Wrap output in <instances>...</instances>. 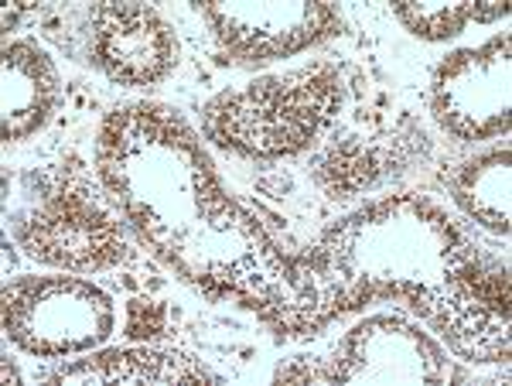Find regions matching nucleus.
Wrapping results in <instances>:
<instances>
[{"label":"nucleus","instance_id":"dca6fc26","mask_svg":"<svg viewBox=\"0 0 512 386\" xmlns=\"http://www.w3.org/2000/svg\"><path fill=\"white\" fill-rule=\"evenodd\" d=\"M509 4L506 0H475V21H495V18H506Z\"/></svg>","mask_w":512,"mask_h":386},{"label":"nucleus","instance_id":"423d86ee","mask_svg":"<svg viewBox=\"0 0 512 386\" xmlns=\"http://www.w3.org/2000/svg\"><path fill=\"white\" fill-rule=\"evenodd\" d=\"M461 359L506 363L509 359V274L468 260L417 308Z\"/></svg>","mask_w":512,"mask_h":386},{"label":"nucleus","instance_id":"f257e3e1","mask_svg":"<svg viewBox=\"0 0 512 386\" xmlns=\"http://www.w3.org/2000/svg\"><path fill=\"white\" fill-rule=\"evenodd\" d=\"M472 257L448 212L420 195H396L338 223L304 264L328 322L373 298H407L417 311Z\"/></svg>","mask_w":512,"mask_h":386},{"label":"nucleus","instance_id":"1a4fd4ad","mask_svg":"<svg viewBox=\"0 0 512 386\" xmlns=\"http://www.w3.org/2000/svg\"><path fill=\"white\" fill-rule=\"evenodd\" d=\"M89 55L110 79L151 86L175 69L178 41L154 7L106 0L89 11Z\"/></svg>","mask_w":512,"mask_h":386},{"label":"nucleus","instance_id":"ddd939ff","mask_svg":"<svg viewBox=\"0 0 512 386\" xmlns=\"http://www.w3.org/2000/svg\"><path fill=\"white\" fill-rule=\"evenodd\" d=\"M386 171V158L376 147H362V144H342V147H328L315 164V178L321 188L332 195H352L362 192L376 182Z\"/></svg>","mask_w":512,"mask_h":386},{"label":"nucleus","instance_id":"20e7f679","mask_svg":"<svg viewBox=\"0 0 512 386\" xmlns=\"http://www.w3.org/2000/svg\"><path fill=\"white\" fill-rule=\"evenodd\" d=\"M18 240L41 264L65 270H103L127 257L120 226L79 182L48 188L18 223Z\"/></svg>","mask_w":512,"mask_h":386},{"label":"nucleus","instance_id":"9d476101","mask_svg":"<svg viewBox=\"0 0 512 386\" xmlns=\"http://www.w3.org/2000/svg\"><path fill=\"white\" fill-rule=\"evenodd\" d=\"M0 137L18 144L31 137L48 120L59 100V76L55 65L35 41H7L0 55Z\"/></svg>","mask_w":512,"mask_h":386},{"label":"nucleus","instance_id":"39448f33","mask_svg":"<svg viewBox=\"0 0 512 386\" xmlns=\"http://www.w3.org/2000/svg\"><path fill=\"white\" fill-rule=\"evenodd\" d=\"M512 48L499 35L448 55L434 72V113L444 130L465 141L506 134L512 120Z\"/></svg>","mask_w":512,"mask_h":386},{"label":"nucleus","instance_id":"0eeeda50","mask_svg":"<svg viewBox=\"0 0 512 386\" xmlns=\"http://www.w3.org/2000/svg\"><path fill=\"white\" fill-rule=\"evenodd\" d=\"M461 373L427 332L407 318H366L342 339L328 383H451Z\"/></svg>","mask_w":512,"mask_h":386},{"label":"nucleus","instance_id":"6e6552de","mask_svg":"<svg viewBox=\"0 0 512 386\" xmlns=\"http://www.w3.org/2000/svg\"><path fill=\"white\" fill-rule=\"evenodd\" d=\"M202 18L212 24L219 45L243 62H274L338 31L335 4H246V0H205Z\"/></svg>","mask_w":512,"mask_h":386},{"label":"nucleus","instance_id":"4468645a","mask_svg":"<svg viewBox=\"0 0 512 386\" xmlns=\"http://www.w3.org/2000/svg\"><path fill=\"white\" fill-rule=\"evenodd\" d=\"M393 14L410 35L427 41L454 38L468 21H475V0H400Z\"/></svg>","mask_w":512,"mask_h":386},{"label":"nucleus","instance_id":"f8f14e48","mask_svg":"<svg viewBox=\"0 0 512 386\" xmlns=\"http://www.w3.org/2000/svg\"><path fill=\"white\" fill-rule=\"evenodd\" d=\"M454 202L495 233H509V202H512V151L509 144L492 147L485 154L461 161L444 178Z\"/></svg>","mask_w":512,"mask_h":386},{"label":"nucleus","instance_id":"f03ea898","mask_svg":"<svg viewBox=\"0 0 512 386\" xmlns=\"http://www.w3.org/2000/svg\"><path fill=\"white\" fill-rule=\"evenodd\" d=\"M338 106L342 76L335 65L315 62L216 96L205 110V130L246 158H284L315 141Z\"/></svg>","mask_w":512,"mask_h":386},{"label":"nucleus","instance_id":"f3484780","mask_svg":"<svg viewBox=\"0 0 512 386\" xmlns=\"http://www.w3.org/2000/svg\"><path fill=\"white\" fill-rule=\"evenodd\" d=\"M31 4H24V0H18V4H7L4 7V31H11L14 24H18L24 18V11H28Z\"/></svg>","mask_w":512,"mask_h":386},{"label":"nucleus","instance_id":"2eb2a0df","mask_svg":"<svg viewBox=\"0 0 512 386\" xmlns=\"http://www.w3.org/2000/svg\"><path fill=\"white\" fill-rule=\"evenodd\" d=\"M277 383H328V366L325 363H311V359H297V366H280Z\"/></svg>","mask_w":512,"mask_h":386},{"label":"nucleus","instance_id":"7ed1b4c3","mask_svg":"<svg viewBox=\"0 0 512 386\" xmlns=\"http://www.w3.org/2000/svg\"><path fill=\"white\" fill-rule=\"evenodd\" d=\"M113 301L93 281L21 277L4 287V332L31 356L96 349L113 332Z\"/></svg>","mask_w":512,"mask_h":386},{"label":"nucleus","instance_id":"a211bd4d","mask_svg":"<svg viewBox=\"0 0 512 386\" xmlns=\"http://www.w3.org/2000/svg\"><path fill=\"white\" fill-rule=\"evenodd\" d=\"M4 380H11V383H18V380H21L18 369H14L11 363H4Z\"/></svg>","mask_w":512,"mask_h":386},{"label":"nucleus","instance_id":"9b49d317","mask_svg":"<svg viewBox=\"0 0 512 386\" xmlns=\"http://www.w3.org/2000/svg\"><path fill=\"white\" fill-rule=\"evenodd\" d=\"M52 383H202L216 380L205 366L171 352L147 349H110L93 359L62 363L48 376Z\"/></svg>","mask_w":512,"mask_h":386}]
</instances>
